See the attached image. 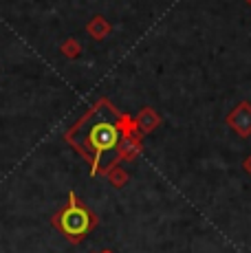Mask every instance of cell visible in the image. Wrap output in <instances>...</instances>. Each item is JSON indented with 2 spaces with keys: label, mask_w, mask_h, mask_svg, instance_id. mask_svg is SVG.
Here are the masks:
<instances>
[{
  "label": "cell",
  "mask_w": 251,
  "mask_h": 253,
  "mask_svg": "<svg viewBox=\"0 0 251 253\" xmlns=\"http://www.w3.org/2000/svg\"><path fill=\"white\" fill-rule=\"evenodd\" d=\"M117 130L113 128L110 124H99L93 128V132H90V143L95 145L97 150H108L113 148L115 143H117Z\"/></svg>",
  "instance_id": "obj_2"
},
{
  "label": "cell",
  "mask_w": 251,
  "mask_h": 253,
  "mask_svg": "<svg viewBox=\"0 0 251 253\" xmlns=\"http://www.w3.org/2000/svg\"><path fill=\"white\" fill-rule=\"evenodd\" d=\"M57 225H60V229L64 231L69 238H80V236H84V233L88 231L90 216H88V211H84L82 207L71 205L69 209H64V211L60 213Z\"/></svg>",
  "instance_id": "obj_1"
}]
</instances>
